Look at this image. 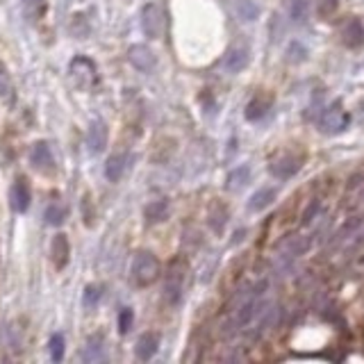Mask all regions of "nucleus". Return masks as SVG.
<instances>
[{
  "mask_svg": "<svg viewBox=\"0 0 364 364\" xmlns=\"http://www.w3.org/2000/svg\"><path fill=\"white\" fill-rule=\"evenodd\" d=\"M349 123H351V114L344 109L342 100L331 103V105L321 109V116H319V128H321V132L326 135H340L349 128Z\"/></svg>",
  "mask_w": 364,
  "mask_h": 364,
  "instance_id": "f257e3e1",
  "label": "nucleus"
},
{
  "mask_svg": "<svg viewBox=\"0 0 364 364\" xmlns=\"http://www.w3.org/2000/svg\"><path fill=\"white\" fill-rule=\"evenodd\" d=\"M160 275V262L158 257L149 250H144V253H137L135 259H132V280L135 285H139V287H149L155 280H158Z\"/></svg>",
  "mask_w": 364,
  "mask_h": 364,
  "instance_id": "f03ea898",
  "label": "nucleus"
},
{
  "mask_svg": "<svg viewBox=\"0 0 364 364\" xmlns=\"http://www.w3.org/2000/svg\"><path fill=\"white\" fill-rule=\"evenodd\" d=\"M185 275H187V264L182 259L171 262L167 278H164V298L169 305H178L182 298V289H185Z\"/></svg>",
  "mask_w": 364,
  "mask_h": 364,
  "instance_id": "7ed1b4c3",
  "label": "nucleus"
},
{
  "mask_svg": "<svg viewBox=\"0 0 364 364\" xmlns=\"http://www.w3.org/2000/svg\"><path fill=\"white\" fill-rule=\"evenodd\" d=\"M301 167H303V155L285 153V155H278V158L268 164V173L278 180H289L291 176H296L301 171Z\"/></svg>",
  "mask_w": 364,
  "mask_h": 364,
  "instance_id": "20e7f679",
  "label": "nucleus"
},
{
  "mask_svg": "<svg viewBox=\"0 0 364 364\" xmlns=\"http://www.w3.org/2000/svg\"><path fill=\"white\" fill-rule=\"evenodd\" d=\"M71 80L84 91L91 89V86L98 82L96 66H93L91 59H86V57H75L73 59L71 62Z\"/></svg>",
  "mask_w": 364,
  "mask_h": 364,
  "instance_id": "39448f33",
  "label": "nucleus"
},
{
  "mask_svg": "<svg viewBox=\"0 0 364 364\" xmlns=\"http://www.w3.org/2000/svg\"><path fill=\"white\" fill-rule=\"evenodd\" d=\"M142 30L149 39H160L164 32V12L160 5L149 3L142 10Z\"/></svg>",
  "mask_w": 364,
  "mask_h": 364,
  "instance_id": "423d86ee",
  "label": "nucleus"
},
{
  "mask_svg": "<svg viewBox=\"0 0 364 364\" xmlns=\"http://www.w3.org/2000/svg\"><path fill=\"white\" fill-rule=\"evenodd\" d=\"M250 62V50L246 46H232L223 57V71L228 73H241Z\"/></svg>",
  "mask_w": 364,
  "mask_h": 364,
  "instance_id": "0eeeda50",
  "label": "nucleus"
},
{
  "mask_svg": "<svg viewBox=\"0 0 364 364\" xmlns=\"http://www.w3.org/2000/svg\"><path fill=\"white\" fill-rule=\"evenodd\" d=\"M342 41L346 48H362L364 46V23L358 16H351L342 28Z\"/></svg>",
  "mask_w": 364,
  "mask_h": 364,
  "instance_id": "6e6552de",
  "label": "nucleus"
},
{
  "mask_svg": "<svg viewBox=\"0 0 364 364\" xmlns=\"http://www.w3.org/2000/svg\"><path fill=\"white\" fill-rule=\"evenodd\" d=\"M30 160H32V164H34V169H39V171H43V173L55 171V158H53V153H50V149H48L46 142H37V144L32 146Z\"/></svg>",
  "mask_w": 364,
  "mask_h": 364,
  "instance_id": "1a4fd4ad",
  "label": "nucleus"
},
{
  "mask_svg": "<svg viewBox=\"0 0 364 364\" xmlns=\"http://www.w3.org/2000/svg\"><path fill=\"white\" fill-rule=\"evenodd\" d=\"M128 59H130V64L135 68H139V71H153V66H155L153 50L149 46H142V43H135V46L128 50Z\"/></svg>",
  "mask_w": 364,
  "mask_h": 364,
  "instance_id": "9d476101",
  "label": "nucleus"
},
{
  "mask_svg": "<svg viewBox=\"0 0 364 364\" xmlns=\"http://www.w3.org/2000/svg\"><path fill=\"white\" fill-rule=\"evenodd\" d=\"M82 360L86 364H100L107 360V353H105V340L103 337H89L82 349Z\"/></svg>",
  "mask_w": 364,
  "mask_h": 364,
  "instance_id": "9b49d317",
  "label": "nucleus"
},
{
  "mask_svg": "<svg viewBox=\"0 0 364 364\" xmlns=\"http://www.w3.org/2000/svg\"><path fill=\"white\" fill-rule=\"evenodd\" d=\"M86 144H89L91 153H100L107 144V126L100 119L91 121L89 130H86Z\"/></svg>",
  "mask_w": 364,
  "mask_h": 364,
  "instance_id": "f8f14e48",
  "label": "nucleus"
},
{
  "mask_svg": "<svg viewBox=\"0 0 364 364\" xmlns=\"http://www.w3.org/2000/svg\"><path fill=\"white\" fill-rule=\"evenodd\" d=\"M160 346V337L155 333H144L139 340H137V358L139 360H151L155 353H158Z\"/></svg>",
  "mask_w": 364,
  "mask_h": 364,
  "instance_id": "ddd939ff",
  "label": "nucleus"
},
{
  "mask_svg": "<svg viewBox=\"0 0 364 364\" xmlns=\"http://www.w3.org/2000/svg\"><path fill=\"white\" fill-rule=\"evenodd\" d=\"M10 203H12V207L16 212H25L30 207V189L23 180L14 182V187L10 192Z\"/></svg>",
  "mask_w": 364,
  "mask_h": 364,
  "instance_id": "4468645a",
  "label": "nucleus"
},
{
  "mask_svg": "<svg viewBox=\"0 0 364 364\" xmlns=\"http://www.w3.org/2000/svg\"><path fill=\"white\" fill-rule=\"evenodd\" d=\"M50 257L57 268H64L68 262V239L66 235H55L53 244H50Z\"/></svg>",
  "mask_w": 364,
  "mask_h": 364,
  "instance_id": "2eb2a0df",
  "label": "nucleus"
},
{
  "mask_svg": "<svg viewBox=\"0 0 364 364\" xmlns=\"http://www.w3.org/2000/svg\"><path fill=\"white\" fill-rule=\"evenodd\" d=\"M275 201V189L273 187H262V189H257V192L250 196V201H248V210L250 212H262L266 210L268 205H271Z\"/></svg>",
  "mask_w": 364,
  "mask_h": 364,
  "instance_id": "dca6fc26",
  "label": "nucleus"
},
{
  "mask_svg": "<svg viewBox=\"0 0 364 364\" xmlns=\"http://www.w3.org/2000/svg\"><path fill=\"white\" fill-rule=\"evenodd\" d=\"M268 109H271V98H266V96H255V98L246 105L244 114H246L248 121H259V119L266 116Z\"/></svg>",
  "mask_w": 364,
  "mask_h": 364,
  "instance_id": "f3484780",
  "label": "nucleus"
},
{
  "mask_svg": "<svg viewBox=\"0 0 364 364\" xmlns=\"http://www.w3.org/2000/svg\"><path fill=\"white\" fill-rule=\"evenodd\" d=\"M285 7H287V14L291 23H305L310 16V3L308 0H285Z\"/></svg>",
  "mask_w": 364,
  "mask_h": 364,
  "instance_id": "a211bd4d",
  "label": "nucleus"
},
{
  "mask_svg": "<svg viewBox=\"0 0 364 364\" xmlns=\"http://www.w3.org/2000/svg\"><path fill=\"white\" fill-rule=\"evenodd\" d=\"M169 216V201L167 198H162V201H155L146 207V219L149 223H162L164 219Z\"/></svg>",
  "mask_w": 364,
  "mask_h": 364,
  "instance_id": "6ab92c4d",
  "label": "nucleus"
},
{
  "mask_svg": "<svg viewBox=\"0 0 364 364\" xmlns=\"http://www.w3.org/2000/svg\"><path fill=\"white\" fill-rule=\"evenodd\" d=\"M123 169H126V158L123 155H112V158L105 162V176L109 182H119L121 176H123Z\"/></svg>",
  "mask_w": 364,
  "mask_h": 364,
  "instance_id": "aec40b11",
  "label": "nucleus"
},
{
  "mask_svg": "<svg viewBox=\"0 0 364 364\" xmlns=\"http://www.w3.org/2000/svg\"><path fill=\"white\" fill-rule=\"evenodd\" d=\"M308 246H310V241L305 237L296 235V237H291V239L285 241L280 250H282V255H287V257H298V255L305 253Z\"/></svg>",
  "mask_w": 364,
  "mask_h": 364,
  "instance_id": "412c9836",
  "label": "nucleus"
},
{
  "mask_svg": "<svg viewBox=\"0 0 364 364\" xmlns=\"http://www.w3.org/2000/svg\"><path fill=\"white\" fill-rule=\"evenodd\" d=\"M248 178H250V169L248 167L232 169L230 176H228V189H230V192H237V189H241V187L246 185Z\"/></svg>",
  "mask_w": 364,
  "mask_h": 364,
  "instance_id": "4be33fe9",
  "label": "nucleus"
},
{
  "mask_svg": "<svg viewBox=\"0 0 364 364\" xmlns=\"http://www.w3.org/2000/svg\"><path fill=\"white\" fill-rule=\"evenodd\" d=\"M46 223L48 225H62L64 219H66V207L64 205H59V203H50L46 207Z\"/></svg>",
  "mask_w": 364,
  "mask_h": 364,
  "instance_id": "5701e85b",
  "label": "nucleus"
},
{
  "mask_svg": "<svg viewBox=\"0 0 364 364\" xmlns=\"http://www.w3.org/2000/svg\"><path fill=\"white\" fill-rule=\"evenodd\" d=\"M235 7H237V14L244 21H255L257 14H259L257 5L253 3V0H235Z\"/></svg>",
  "mask_w": 364,
  "mask_h": 364,
  "instance_id": "b1692460",
  "label": "nucleus"
},
{
  "mask_svg": "<svg viewBox=\"0 0 364 364\" xmlns=\"http://www.w3.org/2000/svg\"><path fill=\"white\" fill-rule=\"evenodd\" d=\"M103 296V289L98 287V285H89V287L84 289V296H82V303H84V308H96L98 305V301Z\"/></svg>",
  "mask_w": 364,
  "mask_h": 364,
  "instance_id": "393cba45",
  "label": "nucleus"
},
{
  "mask_svg": "<svg viewBox=\"0 0 364 364\" xmlns=\"http://www.w3.org/2000/svg\"><path fill=\"white\" fill-rule=\"evenodd\" d=\"M132 321H135V312L130 308H123L119 312V333L126 335L130 333V328H132Z\"/></svg>",
  "mask_w": 364,
  "mask_h": 364,
  "instance_id": "a878e982",
  "label": "nucleus"
},
{
  "mask_svg": "<svg viewBox=\"0 0 364 364\" xmlns=\"http://www.w3.org/2000/svg\"><path fill=\"white\" fill-rule=\"evenodd\" d=\"M337 7H340V0H319L317 12L321 19H331V16L337 12Z\"/></svg>",
  "mask_w": 364,
  "mask_h": 364,
  "instance_id": "bb28decb",
  "label": "nucleus"
},
{
  "mask_svg": "<svg viewBox=\"0 0 364 364\" xmlns=\"http://www.w3.org/2000/svg\"><path fill=\"white\" fill-rule=\"evenodd\" d=\"M225 210L223 207H214L212 210V214H210V225L214 228V232H221L223 230V225H225Z\"/></svg>",
  "mask_w": 364,
  "mask_h": 364,
  "instance_id": "cd10ccee",
  "label": "nucleus"
},
{
  "mask_svg": "<svg viewBox=\"0 0 364 364\" xmlns=\"http://www.w3.org/2000/svg\"><path fill=\"white\" fill-rule=\"evenodd\" d=\"M12 80H10V75H7L5 71V66L0 64V98H10L12 96Z\"/></svg>",
  "mask_w": 364,
  "mask_h": 364,
  "instance_id": "c85d7f7f",
  "label": "nucleus"
},
{
  "mask_svg": "<svg viewBox=\"0 0 364 364\" xmlns=\"http://www.w3.org/2000/svg\"><path fill=\"white\" fill-rule=\"evenodd\" d=\"M50 355H53V360L59 362L64 355V337L62 335H53V340H50Z\"/></svg>",
  "mask_w": 364,
  "mask_h": 364,
  "instance_id": "c756f323",
  "label": "nucleus"
},
{
  "mask_svg": "<svg viewBox=\"0 0 364 364\" xmlns=\"http://www.w3.org/2000/svg\"><path fill=\"white\" fill-rule=\"evenodd\" d=\"M23 3L30 10V14H34V16H41L43 10H46V0H23Z\"/></svg>",
  "mask_w": 364,
  "mask_h": 364,
  "instance_id": "7c9ffc66",
  "label": "nucleus"
}]
</instances>
